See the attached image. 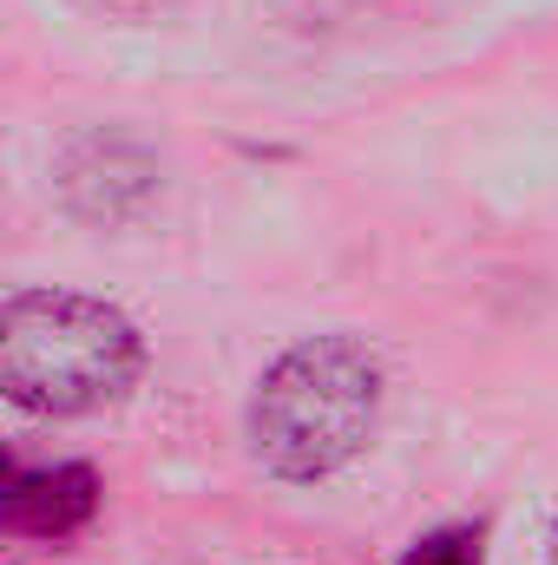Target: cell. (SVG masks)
I'll return each mask as SVG.
<instances>
[{"mask_svg":"<svg viewBox=\"0 0 558 565\" xmlns=\"http://www.w3.org/2000/svg\"><path fill=\"white\" fill-rule=\"evenodd\" d=\"M401 565H480V526H440L415 540V553Z\"/></svg>","mask_w":558,"mask_h":565,"instance_id":"obj_4","label":"cell"},{"mask_svg":"<svg viewBox=\"0 0 558 565\" xmlns=\"http://www.w3.org/2000/svg\"><path fill=\"white\" fill-rule=\"evenodd\" d=\"M382 415V369L348 335H309L270 362L250 402L257 460L282 480H329L348 467Z\"/></svg>","mask_w":558,"mask_h":565,"instance_id":"obj_2","label":"cell"},{"mask_svg":"<svg viewBox=\"0 0 558 565\" xmlns=\"http://www.w3.org/2000/svg\"><path fill=\"white\" fill-rule=\"evenodd\" d=\"M552 565H558V540H552Z\"/></svg>","mask_w":558,"mask_h":565,"instance_id":"obj_5","label":"cell"},{"mask_svg":"<svg viewBox=\"0 0 558 565\" xmlns=\"http://www.w3.org/2000/svg\"><path fill=\"white\" fill-rule=\"evenodd\" d=\"M139 329L99 296L26 289L0 302V402L26 415H93L119 402L139 382Z\"/></svg>","mask_w":558,"mask_h":565,"instance_id":"obj_1","label":"cell"},{"mask_svg":"<svg viewBox=\"0 0 558 565\" xmlns=\"http://www.w3.org/2000/svg\"><path fill=\"white\" fill-rule=\"evenodd\" d=\"M99 513V473L86 460H0V526L13 540H73Z\"/></svg>","mask_w":558,"mask_h":565,"instance_id":"obj_3","label":"cell"}]
</instances>
